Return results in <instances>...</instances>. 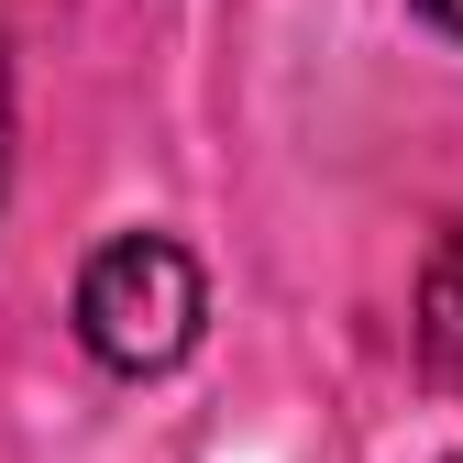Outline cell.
<instances>
[{"instance_id":"obj_5","label":"cell","mask_w":463,"mask_h":463,"mask_svg":"<svg viewBox=\"0 0 463 463\" xmlns=\"http://www.w3.org/2000/svg\"><path fill=\"white\" fill-rule=\"evenodd\" d=\"M441 463H463V452H441Z\"/></svg>"},{"instance_id":"obj_4","label":"cell","mask_w":463,"mask_h":463,"mask_svg":"<svg viewBox=\"0 0 463 463\" xmlns=\"http://www.w3.org/2000/svg\"><path fill=\"white\" fill-rule=\"evenodd\" d=\"M409 12H420V23H441V33L463 44V0H409Z\"/></svg>"},{"instance_id":"obj_3","label":"cell","mask_w":463,"mask_h":463,"mask_svg":"<svg viewBox=\"0 0 463 463\" xmlns=\"http://www.w3.org/2000/svg\"><path fill=\"white\" fill-rule=\"evenodd\" d=\"M0 199H12V67H0Z\"/></svg>"},{"instance_id":"obj_1","label":"cell","mask_w":463,"mask_h":463,"mask_svg":"<svg viewBox=\"0 0 463 463\" xmlns=\"http://www.w3.org/2000/svg\"><path fill=\"white\" fill-rule=\"evenodd\" d=\"M210 320V276L177 232H110V243L78 265V342L110 375H165L199 354Z\"/></svg>"},{"instance_id":"obj_2","label":"cell","mask_w":463,"mask_h":463,"mask_svg":"<svg viewBox=\"0 0 463 463\" xmlns=\"http://www.w3.org/2000/svg\"><path fill=\"white\" fill-rule=\"evenodd\" d=\"M420 364H430V386H463V221H441V243H430V265H420Z\"/></svg>"}]
</instances>
